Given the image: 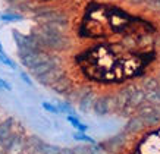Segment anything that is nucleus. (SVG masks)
Wrapping results in <instances>:
<instances>
[{
  "label": "nucleus",
  "instance_id": "1",
  "mask_svg": "<svg viewBox=\"0 0 160 154\" xmlns=\"http://www.w3.org/2000/svg\"><path fill=\"white\" fill-rule=\"evenodd\" d=\"M107 21H109V6L103 3H88L85 6L82 21L79 24V34L87 38H94V37H104L106 34Z\"/></svg>",
  "mask_w": 160,
  "mask_h": 154
},
{
  "label": "nucleus",
  "instance_id": "2",
  "mask_svg": "<svg viewBox=\"0 0 160 154\" xmlns=\"http://www.w3.org/2000/svg\"><path fill=\"white\" fill-rule=\"evenodd\" d=\"M19 60L22 66L34 78L62 65L60 57L53 52H37V53H31L24 57H19Z\"/></svg>",
  "mask_w": 160,
  "mask_h": 154
},
{
  "label": "nucleus",
  "instance_id": "3",
  "mask_svg": "<svg viewBox=\"0 0 160 154\" xmlns=\"http://www.w3.org/2000/svg\"><path fill=\"white\" fill-rule=\"evenodd\" d=\"M132 15L128 10L118 7V6H109V21H107V27L112 31V34H119L123 35L128 22L131 19Z\"/></svg>",
  "mask_w": 160,
  "mask_h": 154
},
{
  "label": "nucleus",
  "instance_id": "4",
  "mask_svg": "<svg viewBox=\"0 0 160 154\" xmlns=\"http://www.w3.org/2000/svg\"><path fill=\"white\" fill-rule=\"evenodd\" d=\"M91 112L96 116H109L116 113V103H115V94L112 92H103V94H97L92 103Z\"/></svg>",
  "mask_w": 160,
  "mask_h": 154
},
{
  "label": "nucleus",
  "instance_id": "5",
  "mask_svg": "<svg viewBox=\"0 0 160 154\" xmlns=\"http://www.w3.org/2000/svg\"><path fill=\"white\" fill-rule=\"evenodd\" d=\"M135 115L140 116L144 126L147 129L148 128H156V126L160 125V107L153 106L150 103H141L140 106L137 107Z\"/></svg>",
  "mask_w": 160,
  "mask_h": 154
},
{
  "label": "nucleus",
  "instance_id": "6",
  "mask_svg": "<svg viewBox=\"0 0 160 154\" xmlns=\"http://www.w3.org/2000/svg\"><path fill=\"white\" fill-rule=\"evenodd\" d=\"M97 96V91L94 90L90 85H78V103L77 106L79 109V112L82 113H90L92 107V103H94V98Z\"/></svg>",
  "mask_w": 160,
  "mask_h": 154
},
{
  "label": "nucleus",
  "instance_id": "7",
  "mask_svg": "<svg viewBox=\"0 0 160 154\" xmlns=\"http://www.w3.org/2000/svg\"><path fill=\"white\" fill-rule=\"evenodd\" d=\"M63 73H65V69H63L62 65H60V66H56V67H53V69L47 71V72H44L43 75H40V77H35V79L38 81V84H41V85L49 88L54 81H58L59 78L62 77Z\"/></svg>",
  "mask_w": 160,
  "mask_h": 154
},
{
  "label": "nucleus",
  "instance_id": "8",
  "mask_svg": "<svg viewBox=\"0 0 160 154\" xmlns=\"http://www.w3.org/2000/svg\"><path fill=\"white\" fill-rule=\"evenodd\" d=\"M72 87H73L72 79H71V77H69L68 73L65 72L62 77L59 78L58 81H54L49 88L53 90L56 94H59V96H65V94H68V92L72 90Z\"/></svg>",
  "mask_w": 160,
  "mask_h": 154
},
{
  "label": "nucleus",
  "instance_id": "9",
  "mask_svg": "<svg viewBox=\"0 0 160 154\" xmlns=\"http://www.w3.org/2000/svg\"><path fill=\"white\" fill-rule=\"evenodd\" d=\"M147 128L144 126V123H142V121H141L140 116H131L129 119H128V122H126L125 128H123V134L126 135H135V134H140V132H142V131H146Z\"/></svg>",
  "mask_w": 160,
  "mask_h": 154
},
{
  "label": "nucleus",
  "instance_id": "10",
  "mask_svg": "<svg viewBox=\"0 0 160 154\" xmlns=\"http://www.w3.org/2000/svg\"><path fill=\"white\" fill-rule=\"evenodd\" d=\"M27 147V142H25L19 135L13 134L12 140H10L8 148H6V154H21Z\"/></svg>",
  "mask_w": 160,
  "mask_h": 154
},
{
  "label": "nucleus",
  "instance_id": "11",
  "mask_svg": "<svg viewBox=\"0 0 160 154\" xmlns=\"http://www.w3.org/2000/svg\"><path fill=\"white\" fill-rule=\"evenodd\" d=\"M140 85L146 92H150L157 88V85H159V78H144V79L140 81Z\"/></svg>",
  "mask_w": 160,
  "mask_h": 154
},
{
  "label": "nucleus",
  "instance_id": "12",
  "mask_svg": "<svg viewBox=\"0 0 160 154\" xmlns=\"http://www.w3.org/2000/svg\"><path fill=\"white\" fill-rule=\"evenodd\" d=\"M22 19H24V16L18 12H5L0 15V21H3V22H18Z\"/></svg>",
  "mask_w": 160,
  "mask_h": 154
},
{
  "label": "nucleus",
  "instance_id": "13",
  "mask_svg": "<svg viewBox=\"0 0 160 154\" xmlns=\"http://www.w3.org/2000/svg\"><path fill=\"white\" fill-rule=\"evenodd\" d=\"M68 122L71 123V125L75 128L77 131H81V132H87L88 131V125H85V123H82V122L79 121L78 117H75V116H72V115H68Z\"/></svg>",
  "mask_w": 160,
  "mask_h": 154
},
{
  "label": "nucleus",
  "instance_id": "14",
  "mask_svg": "<svg viewBox=\"0 0 160 154\" xmlns=\"http://www.w3.org/2000/svg\"><path fill=\"white\" fill-rule=\"evenodd\" d=\"M72 137H73V140L81 141V142H88V144H94V142H96L94 138H91L90 135H87L85 132H81V131H77Z\"/></svg>",
  "mask_w": 160,
  "mask_h": 154
},
{
  "label": "nucleus",
  "instance_id": "15",
  "mask_svg": "<svg viewBox=\"0 0 160 154\" xmlns=\"http://www.w3.org/2000/svg\"><path fill=\"white\" fill-rule=\"evenodd\" d=\"M59 109V112H62V113H66V115H73V106L69 103V101H60L56 104Z\"/></svg>",
  "mask_w": 160,
  "mask_h": 154
},
{
  "label": "nucleus",
  "instance_id": "16",
  "mask_svg": "<svg viewBox=\"0 0 160 154\" xmlns=\"http://www.w3.org/2000/svg\"><path fill=\"white\" fill-rule=\"evenodd\" d=\"M0 63H2L3 66L10 67V69H16V65H15V62L9 57V56H8V54L5 53V52H0Z\"/></svg>",
  "mask_w": 160,
  "mask_h": 154
},
{
  "label": "nucleus",
  "instance_id": "17",
  "mask_svg": "<svg viewBox=\"0 0 160 154\" xmlns=\"http://www.w3.org/2000/svg\"><path fill=\"white\" fill-rule=\"evenodd\" d=\"M41 107H43L46 112L52 113V115H59V113H60L59 109H58V106L53 104V103H49V101H43V103H41Z\"/></svg>",
  "mask_w": 160,
  "mask_h": 154
},
{
  "label": "nucleus",
  "instance_id": "18",
  "mask_svg": "<svg viewBox=\"0 0 160 154\" xmlns=\"http://www.w3.org/2000/svg\"><path fill=\"white\" fill-rule=\"evenodd\" d=\"M0 90H3V91H10V90H12V85H10L6 79L0 78Z\"/></svg>",
  "mask_w": 160,
  "mask_h": 154
},
{
  "label": "nucleus",
  "instance_id": "19",
  "mask_svg": "<svg viewBox=\"0 0 160 154\" xmlns=\"http://www.w3.org/2000/svg\"><path fill=\"white\" fill-rule=\"evenodd\" d=\"M91 154H109V153H106L100 145H94V147H91Z\"/></svg>",
  "mask_w": 160,
  "mask_h": 154
},
{
  "label": "nucleus",
  "instance_id": "20",
  "mask_svg": "<svg viewBox=\"0 0 160 154\" xmlns=\"http://www.w3.org/2000/svg\"><path fill=\"white\" fill-rule=\"evenodd\" d=\"M21 78H22V81H24V82H27L28 85H31V84H32V81L29 79V77H28V75H27V73H25V72H21Z\"/></svg>",
  "mask_w": 160,
  "mask_h": 154
},
{
  "label": "nucleus",
  "instance_id": "21",
  "mask_svg": "<svg viewBox=\"0 0 160 154\" xmlns=\"http://www.w3.org/2000/svg\"><path fill=\"white\" fill-rule=\"evenodd\" d=\"M60 154H77V153H75V150L73 148H62Z\"/></svg>",
  "mask_w": 160,
  "mask_h": 154
},
{
  "label": "nucleus",
  "instance_id": "22",
  "mask_svg": "<svg viewBox=\"0 0 160 154\" xmlns=\"http://www.w3.org/2000/svg\"><path fill=\"white\" fill-rule=\"evenodd\" d=\"M6 3L9 6H12V5H18V3H22V2H25V0H5Z\"/></svg>",
  "mask_w": 160,
  "mask_h": 154
},
{
  "label": "nucleus",
  "instance_id": "23",
  "mask_svg": "<svg viewBox=\"0 0 160 154\" xmlns=\"http://www.w3.org/2000/svg\"><path fill=\"white\" fill-rule=\"evenodd\" d=\"M154 10H157L160 13V0H157V3H156V7H154Z\"/></svg>",
  "mask_w": 160,
  "mask_h": 154
},
{
  "label": "nucleus",
  "instance_id": "24",
  "mask_svg": "<svg viewBox=\"0 0 160 154\" xmlns=\"http://www.w3.org/2000/svg\"><path fill=\"white\" fill-rule=\"evenodd\" d=\"M0 52H3V46H2V43H0Z\"/></svg>",
  "mask_w": 160,
  "mask_h": 154
},
{
  "label": "nucleus",
  "instance_id": "25",
  "mask_svg": "<svg viewBox=\"0 0 160 154\" xmlns=\"http://www.w3.org/2000/svg\"><path fill=\"white\" fill-rule=\"evenodd\" d=\"M43 2H44V3H47V2H49V0H43Z\"/></svg>",
  "mask_w": 160,
  "mask_h": 154
},
{
  "label": "nucleus",
  "instance_id": "26",
  "mask_svg": "<svg viewBox=\"0 0 160 154\" xmlns=\"http://www.w3.org/2000/svg\"><path fill=\"white\" fill-rule=\"evenodd\" d=\"M159 43H160V35H159Z\"/></svg>",
  "mask_w": 160,
  "mask_h": 154
}]
</instances>
